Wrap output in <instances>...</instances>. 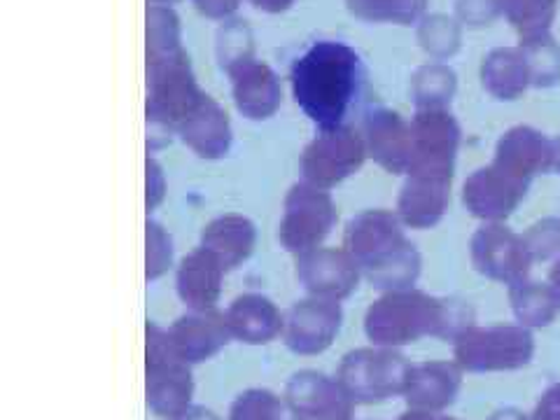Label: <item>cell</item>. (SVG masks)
<instances>
[{
  "instance_id": "obj_1",
  "label": "cell",
  "mask_w": 560,
  "mask_h": 420,
  "mask_svg": "<svg viewBox=\"0 0 560 420\" xmlns=\"http://www.w3.org/2000/svg\"><path fill=\"white\" fill-rule=\"evenodd\" d=\"M362 80V66L355 49L343 43L323 40L308 47L292 63V96L304 115L320 131L343 127Z\"/></svg>"
},
{
  "instance_id": "obj_2",
  "label": "cell",
  "mask_w": 560,
  "mask_h": 420,
  "mask_svg": "<svg viewBox=\"0 0 560 420\" xmlns=\"http://www.w3.org/2000/svg\"><path fill=\"white\" fill-rule=\"evenodd\" d=\"M341 248L358 261L374 288L401 290L413 278V255L401 243L397 222L385 210H364L348 222Z\"/></svg>"
},
{
  "instance_id": "obj_3",
  "label": "cell",
  "mask_w": 560,
  "mask_h": 420,
  "mask_svg": "<svg viewBox=\"0 0 560 420\" xmlns=\"http://www.w3.org/2000/svg\"><path fill=\"white\" fill-rule=\"evenodd\" d=\"M451 315L444 306L416 292H388L364 313V335L372 346L395 348L423 335L448 337Z\"/></svg>"
},
{
  "instance_id": "obj_4",
  "label": "cell",
  "mask_w": 560,
  "mask_h": 420,
  "mask_svg": "<svg viewBox=\"0 0 560 420\" xmlns=\"http://www.w3.org/2000/svg\"><path fill=\"white\" fill-rule=\"evenodd\" d=\"M145 401L162 420H180L195 401V376L168 339V329L145 325Z\"/></svg>"
},
{
  "instance_id": "obj_5",
  "label": "cell",
  "mask_w": 560,
  "mask_h": 420,
  "mask_svg": "<svg viewBox=\"0 0 560 420\" xmlns=\"http://www.w3.org/2000/svg\"><path fill=\"white\" fill-rule=\"evenodd\" d=\"M409 364L393 348L366 346L348 350L341 358L337 378L355 405H378L405 395Z\"/></svg>"
},
{
  "instance_id": "obj_6",
  "label": "cell",
  "mask_w": 560,
  "mask_h": 420,
  "mask_svg": "<svg viewBox=\"0 0 560 420\" xmlns=\"http://www.w3.org/2000/svg\"><path fill=\"white\" fill-rule=\"evenodd\" d=\"M337 203L327 189L308 183L290 187L283 201V215L278 224V241L292 255H306L323 243L337 224Z\"/></svg>"
},
{
  "instance_id": "obj_7",
  "label": "cell",
  "mask_w": 560,
  "mask_h": 420,
  "mask_svg": "<svg viewBox=\"0 0 560 420\" xmlns=\"http://www.w3.org/2000/svg\"><path fill=\"white\" fill-rule=\"evenodd\" d=\"M203 94L189 73L185 55L150 61L148 70V119L150 125L178 131L183 121L195 113Z\"/></svg>"
},
{
  "instance_id": "obj_8",
  "label": "cell",
  "mask_w": 560,
  "mask_h": 420,
  "mask_svg": "<svg viewBox=\"0 0 560 420\" xmlns=\"http://www.w3.org/2000/svg\"><path fill=\"white\" fill-rule=\"evenodd\" d=\"M364 160L366 145L353 129L346 125L327 129L315 136L302 152V180L329 191L348 180L350 175H355Z\"/></svg>"
},
{
  "instance_id": "obj_9",
  "label": "cell",
  "mask_w": 560,
  "mask_h": 420,
  "mask_svg": "<svg viewBox=\"0 0 560 420\" xmlns=\"http://www.w3.org/2000/svg\"><path fill=\"white\" fill-rule=\"evenodd\" d=\"M533 355V341L518 327L465 329L455 346V360L469 372L516 370Z\"/></svg>"
},
{
  "instance_id": "obj_10",
  "label": "cell",
  "mask_w": 560,
  "mask_h": 420,
  "mask_svg": "<svg viewBox=\"0 0 560 420\" xmlns=\"http://www.w3.org/2000/svg\"><path fill=\"white\" fill-rule=\"evenodd\" d=\"M283 399L290 413L302 420H353L358 407L337 376L318 370L294 372L285 383Z\"/></svg>"
},
{
  "instance_id": "obj_11",
  "label": "cell",
  "mask_w": 560,
  "mask_h": 420,
  "mask_svg": "<svg viewBox=\"0 0 560 420\" xmlns=\"http://www.w3.org/2000/svg\"><path fill=\"white\" fill-rule=\"evenodd\" d=\"M341 325L343 308L339 302L306 296L302 302H294L285 313V329L280 339L294 355H323L337 341Z\"/></svg>"
},
{
  "instance_id": "obj_12",
  "label": "cell",
  "mask_w": 560,
  "mask_h": 420,
  "mask_svg": "<svg viewBox=\"0 0 560 420\" xmlns=\"http://www.w3.org/2000/svg\"><path fill=\"white\" fill-rule=\"evenodd\" d=\"M362 271L343 248H315L296 257V280L308 296L346 302L360 285Z\"/></svg>"
},
{
  "instance_id": "obj_13",
  "label": "cell",
  "mask_w": 560,
  "mask_h": 420,
  "mask_svg": "<svg viewBox=\"0 0 560 420\" xmlns=\"http://www.w3.org/2000/svg\"><path fill=\"white\" fill-rule=\"evenodd\" d=\"M168 339L187 364H201L213 360L234 341L226 315L213 311H187L168 327Z\"/></svg>"
},
{
  "instance_id": "obj_14",
  "label": "cell",
  "mask_w": 560,
  "mask_h": 420,
  "mask_svg": "<svg viewBox=\"0 0 560 420\" xmlns=\"http://www.w3.org/2000/svg\"><path fill=\"white\" fill-rule=\"evenodd\" d=\"M226 325L232 337L248 346H267L283 337L285 313L276 306L273 300L259 292L238 294L224 311Z\"/></svg>"
},
{
  "instance_id": "obj_15",
  "label": "cell",
  "mask_w": 560,
  "mask_h": 420,
  "mask_svg": "<svg viewBox=\"0 0 560 420\" xmlns=\"http://www.w3.org/2000/svg\"><path fill=\"white\" fill-rule=\"evenodd\" d=\"M226 271L215 255L206 248L191 250L185 255L175 271V292L187 311H213L222 296V285Z\"/></svg>"
},
{
  "instance_id": "obj_16",
  "label": "cell",
  "mask_w": 560,
  "mask_h": 420,
  "mask_svg": "<svg viewBox=\"0 0 560 420\" xmlns=\"http://www.w3.org/2000/svg\"><path fill=\"white\" fill-rule=\"evenodd\" d=\"M178 133L183 138V143L197 156H201V160L215 162L230 154V148H232L230 117H226V113L210 96L201 98L195 113H191L178 127Z\"/></svg>"
},
{
  "instance_id": "obj_17",
  "label": "cell",
  "mask_w": 560,
  "mask_h": 420,
  "mask_svg": "<svg viewBox=\"0 0 560 420\" xmlns=\"http://www.w3.org/2000/svg\"><path fill=\"white\" fill-rule=\"evenodd\" d=\"M234 80V103L243 117L248 119H269L280 108L283 92L273 70L265 63L245 61L230 70Z\"/></svg>"
},
{
  "instance_id": "obj_18",
  "label": "cell",
  "mask_w": 560,
  "mask_h": 420,
  "mask_svg": "<svg viewBox=\"0 0 560 420\" xmlns=\"http://www.w3.org/2000/svg\"><path fill=\"white\" fill-rule=\"evenodd\" d=\"M199 245L215 255L226 271H234L255 253L257 226L250 218L226 213L203 226Z\"/></svg>"
},
{
  "instance_id": "obj_19",
  "label": "cell",
  "mask_w": 560,
  "mask_h": 420,
  "mask_svg": "<svg viewBox=\"0 0 560 420\" xmlns=\"http://www.w3.org/2000/svg\"><path fill=\"white\" fill-rule=\"evenodd\" d=\"M460 388V374L453 364L428 362L409 366L405 397L411 409L418 411H442L453 405Z\"/></svg>"
},
{
  "instance_id": "obj_20",
  "label": "cell",
  "mask_w": 560,
  "mask_h": 420,
  "mask_svg": "<svg viewBox=\"0 0 560 420\" xmlns=\"http://www.w3.org/2000/svg\"><path fill=\"white\" fill-rule=\"evenodd\" d=\"M364 145L374 160L393 173H397L407 162L405 131L390 113H372L364 121Z\"/></svg>"
},
{
  "instance_id": "obj_21",
  "label": "cell",
  "mask_w": 560,
  "mask_h": 420,
  "mask_svg": "<svg viewBox=\"0 0 560 420\" xmlns=\"http://www.w3.org/2000/svg\"><path fill=\"white\" fill-rule=\"evenodd\" d=\"M180 55L178 16L166 8H152L148 12V61H162Z\"/></svg>"
},
{
  "instance_id": "obj_22",
  "label": "cell",
  "mask_w": 560,
  "mask_h": 420,
  "mask_svg": "<svg viewBox=\"0 0 560 420\" xmlns=\"http://www.w3.org/2000/svg\"><path fill=\"white\" fill-rule=\"evenodd\" d=\"M283 397L267 388H248L232 401L226 420H290Z\"/></svg>"
},
{
  "instance_id": "obj_23",
  "label": "cell",
  "mask_w": 560,
  "mask_h": 420,
  "mask_svg": "<svg viewBox=\"0 0 560 420\" xmlns=\"http://www.w3.org/2000/svg\"><path fill=\"white\" fill-rule=\"evenodd\" d=\"M145 280L164 278L173 267V238L160 222H148L145 226Z\"/></svg>"
},
{
  "instance_id": "obj_24",
  "label": "cell",
  "mask_w": 560,
  "mask_h": 420,
  "mask_svg": "<svg viewBox=\"0 0 560 420\" xmlns=\"http://www.w3.org/2000/svg\"><path fill=\"white\" fill-rule=\"evenodd\" d=\"M401 215H405L413 224H425L432 220L434 213H440L442 208V195L440 187L434 185H411L405 197H401Z\"/></svg>"
},
{
  "instance_id": "obj_25",
  "label": "cell",
  "mask_w": 560,
  "mask_h": 420,
  "mask_svg": "<svg viewBox=\"0 0 560 420\" xmlns=\"http://www.w3.org/2000/svg\"><path fill=\"white\" fill-rule=\"evenodd\" d=\"M218 51H220V61L226 70H234L236 66L250 61V55H253L250 31L241 22H234L232 26L222 28Z\"/></svg>"
},
{
  "instance_id": "obj_26",
  "label": "cell",
  "mask_w": 560,
  "mask_h": 420,
  "mask_svg": "<svg viewBox=\"0 0 560 420\" xmlns=\"http://www.w3.org/2000/svg\"><path fill=\"white\" fill-rule=\"evenodd\" d=\"M166 173L162 168V164L154 160V156L148 154V162H145V208L148 213L152 210L160 208L166 199Z\"/></svg>"
},
{
  "instance_id": "obj_27",
  "label": "cell",
  "mask_w": 560,
  "mask_h": 420,
  "mask_svg": "<svg viewBox=\"0 0 560 420\" xmlns=\"http://www.w3.org/2000/svg\"><path fill=\"white\" fill-rule=\"evenodd\" d=\"M195 3L199 12L213 16V20H224V16H230L238 8V0H195Z\"/></svg>"
},
{
  "instance_id": "obj_28",
  "label": "cell",
  "mask_w": 560,
  "mask_h": 420,
  "mask_svg": "<svg viewBox=\"0 0 560 420\" xmlns=\"http://www.w3.org/2000/svg\"><path fill=\"white\" fill-rule=\"evenodd\" d=\"M535 420H560V388L551 390L545 397V401H541L535 413Z\"/></svg>"
},
{
  "instance_id": "obj_29",
  "label": "cell",
  "mask_w": 560,
  "mask_h": 420,
  "mask_svg": "<svg viewBox=\"0 0 560 420\" xmlns=\"http://www.w3.org/2000/svg\"><path fill=\"white\" fill-rule=\"evenodd\" d=\"M180 420H222L213 409H206V407H191Z\"/></svg>"
},
{
  "instance_id": "obj_30",
  "label": "cell",
  "mask_w": 560,
  "mask_h": 420,
  "mask_svg": "<svg viewBox=\"0 0 560 420\" xmlns=\"http://www.w3.org/2000/svg\"><path fill=\"white\" fill-rule=\"evenodd\" d=\"M253 3L259 10H267V12H280L292 5V0H253Z\"/></svg>"
},
{
  "instance_id": "obj_31",
  "label": "cell",
  "mask_w": 560,
  "mask_h": 420,
  "mask_svg": "<svg viewBox=\"0 0 560 420\" xmlns=\"http://www.w3.org/2000/svg\"><path fill=\"white\" fill-rule=\"evenodd\" d=\"M399 420H453V418H448V416H440L436 411H418V409H413V411H409V413L401 416Z\"/></svg>"
},
{
  "instance_id": "obj_32",
  "label": "cell",
  "mask_w": 560,
  "mask_h": 420,
  "mask_svg": "<svg viewBox=\"0 0 560 420\" xmlns=\"http://www.w3.org/2000/svg\"><path fill=\"white\" fill-rule=\"evenodd\" d=\"M490 420H523V418L514 411H502V413H495Z\"/></svg>"
},
{
  "instance_id": "obj_33",
  "label": "cell",
  "mask_w": 560,
  "mask_h": 420,
  "mask_svg": "<svg viewBox=\"0 0 560 420\" xmlns=\"http://www.w3.org/2000/svg\"><path fill=\"white\" fill-rule=\"evenodd\" d=\"M290 420H302V418H296V416H290Z\"/></svg>"
}]
</instances>
